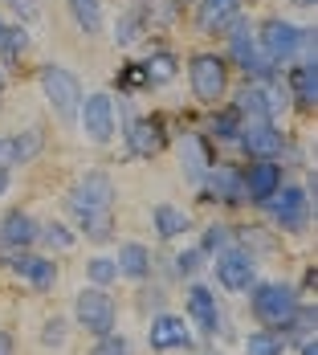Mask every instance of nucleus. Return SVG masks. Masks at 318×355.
<instances>
[{
	"label": "nucleus",
	"instance_id": "obj_31",
	"mask_svg": "<svg viewBox=\"0 0 318 355\" xmlns=\"http://www.w3.org/2000/svg\"><path fill=\"white\" fill-rule=\"evenodd\" d=\"M86 278H90V286H110V282H118V266H114V257H106V253L90 257V261H86Z\"/></svg>",
	"mask_w": 318,
	"mask_h": 355
},
{
	"label": "nucleus",
	"instance_id": "obj_1",
	"mask_svg": "<svg viewBox=\"0 0 318 355\" xmlns=\"http://www.w3.org/2000/svg\"><path fill=\"white\" fill-rule=\"evenodd\" d=\"M114 196H118V188H114V180L106 176V172H86V176L66 192V209H70V216L82 225V233H90L94 225L114 220V216H110L114 213Z\"/></svg>",
	"mask_w": 318,
	"mask_h": 355
},
{
	"label": "nucleus",
	"instance_id": "obj_25",
	"mask_svg": "<svg viewBox=\"0 0 318 355\" xmlns=\"http://www.w3.org/2000/svg\"><path fill=\"white\" fill-rule=\"evenodd\" d=\"M179 159H184V172H188L192 184H204V176H209V168H212V155L200 135H184L179 139Z\"/></svg>",
	"mask_w": 318,
	"mask_h": 355
},
{
	"label": "nucleus",
	"instance_id": "obj_4",
	"mask_svg": "<svg viewBox=\"0 0 318 355\" xmlns=\"http://www.w3.org/2000/svg\"><path fill=\"white\" fill-rule=\"evenodd\" d=\"M37 82H41V94H45L49 110L62 123H78V110H82V98H86L78 73H70L66 66H58V62H49V66L37 70Z\"/></svg>",
	"mask_w": 318,
	"mask_h": 355
},
{
	"label": "nucleus",
	"instance_id": "obj_13",
	"mask_svg": "<svg viewBox=\"0 0 318 355\" xmlns=\"http://www.w3.org/2000/svg\"><path fill=\"white\" fill-rule=\"evenodd\" d=\"M237 143L245 147L249 159H282V151H285V135L278 131V123H270V119L245 123Z\"/></svg>",
	"mask_w": 318,
	"mask_h": 355
},
{
	"label": "nucleus",
	"instance_id": "obj_35",
	"mask_svg": "<svg viewBox=\"0 0 318 355\" xmlns=\"http://www.w3.org/2000/svg\"><path fill=\"white\" fill-rule=\"evenodd\" d=\"M204 257H209V253H204L200 245L176 253V274H179V278H196V274L204 270Z\"/></svg>",
	"mask_w": 318,
	"mask_h": 355
},
{
	"label": "nucleus",
	"instance_id": "obj_15",
	"mask_svg": "<svg viewBox=\"0 0 318 355\" xmlns=\"http://www.w3.org/2000/svg\"><path fill=\"white\" fill-rule=\"evenodd\" d=\"M184 311H188V327H196L200 335H216L220 331V302H216V294H212L209 286L192 282L188 286V294H184Z\"/></svg>",
	"mask_w": 318,
	"mask_h": 355
},
{
	"label": "nucleus",
	"instance_id": "obj_33",
	"mask_svg": "<svg viewBox=\"0 0 318 355\" xmlns=\"http://www.w3.org/2000/svg\"><path fill=\"white\" fill-rule=\"evenodd\" d=\"M29 53V33H25V25H8V33H4V49H0V58H8V62H17V58H25Z\"/></svg>",
	"mask_w": 318,
	"mask_h": 355
},
{
	"label": "nucleus",
	"instance_id": "obj_10",
	"mask_svg": "<svg viewBox=\"0 0 318 355\" xmlns=\"http://www.w3.org/2000/svg\"><path fill=\"white\" fill-rule=\"evenodd\" d=\"M78 127H82V135L90 143H110L114 139V131H118V110H114V98L110 94H86L82 98V110H78Z\"/></svg>",
	"mask_w": 318,
	"mask_h": 355
},
{
	"label": "nucleus",
	"instance_id": "obj_6",
	"mask_svg": "<svg viewBox=\"0 0 318 355\" xmlns=\"http://www.w3.org/2000/svg\"><path fill=\"white\" fill-rule=\"evenodd\" d=\"M188 82H192V94H196V103H204V107H216L224 94H229V62L220 58V53H192V62H188Z\"/></svg>",
	"mask_w": 318,
	"mask_h": 355
},
{
	"label": "nucleus",
	"instance_id": "obj_38",
	"mask_svg": "<svg viewBox=\"0 0 318 355\" xmlns=\"http://www.w3.org/2000/svg\"><path fill=\"white\" fill-rule=\"evenodd\" d=\"M298 352H302V355H318V339H315V335H310V339H302V343H298Z\"/></svg>",
	"mask_w": 318,
	"mask_h": 355
},
{
	"label": "nucleus",
	"instance_id": "obj_20",
	"mask_svg": "<svg viewBox=\"0 0 318 355\" xmlns=\"http://www.w3.org/2000/svg\"><path fill=\"white\" fill-rule=\"evenodd\" d=\"M176 73H179L176 53H172V49H155L151 58H143L139 66H135V82H139V86H168Z\"/></svg>",
	"mask_w": 318,
	"mask_h": 355
},
{
	"label": "nucleus",
	"instance_id": "obj_32",
	"mask_svg": "<svg viewBox=\"0 0 318 355\" xmlns=\"http://www.w3.org/2000/svg\"><path fill=\"white\" fill-rule=\"evenodd\" d=\"M229 245H233V229H229V225H220V220H212L209 229H204V237H200V249L216 257L220 249H229Z\"/></svg>",
	"mask_w": 318,
	"mask_h": 355
},
{
	"label": "nucleus",
	"instance_id": "obj_5",
	"mask_svg": "<svg viewBox=\"0 0 318 355\" xmlns=\"http://www.w3.org/2000/svg\"><path fill=\"white\" fill-rule=\"evenodd\" d=\"M73 319L86 335H110L118 327V302L106 294V286H82L73 294Z\"/></svg>",
	"mask_w": 318,
	"mask_h": 355
},
{
	"label": "nucleus",
	"instance_id": "obj_17",
	"mask_svg": "<svg viewBox=\"0 0 318 355\" xmlns=\"http://www.w3.org/2000/svg\"><path fill=\"white\" fill-rule=\"evenodd\" d=\"M245 12V0H196V29L204 37L224 33Z\"/></svg>",
	"mask_w": 318,
	"mask_h": 355
},
{
	"label": "nucleus",
	"instance_id": "obj_9",
	"mask_svg": "<svg viewBox=\"0 0 318 355\" xmlns=\"http://www.w3.org/2000/svg\"><path fill=\"white\" fill-rule=\"evenodd\" d=\"M212 274H216V286L224 294H249V286L257 282V257L249 249H220L216 261H212Z\"/></svg>",
	"mask_w": 318,
	"mask_h": 355
},
{
	"label": "nucleus",
	"instance_id": "obj_42",
	"mask_svg": "<svg viewBox=\"0 0 318 355\" xmlns=\"http://www.w3.org/2000/svg\"><path fill=\"white\" fill-rule=\"evenodd\" d=\"M4 33H8V25H4V21H0V49H4Z\"/></svg>",
	"mask_w": 318,
	"mask_h": 355
},
{
	"label": "nucleus",
	"instance_id": "obj_22",
	"mask_svg": "<svg viewBox=\"0 0 318 355\" xmlns=\"http://www.w3.org/2000/svg\"><path fill=\"white\" fill-rule=\"evenodd\" d=\"M151 29V0H135L118 21H114V45H135L143 33Z\"/></svg>",
	"mask_w": 318,
	"mask_h": 355
},
{
	"label": "nucleus",
	"instance_id": "obj_43",
	"mask_svg": "<svg viewBox=\"0 0 318 355\" xmlns=\"http://www.w3.org/2000/svg\"><path fill=\"white\" fill-rule=\"evenodd\" d=\"M294 4H298V8H310V4H315V0H294Z\"/></svg>",
	"mask_w": 318,
	"mask_h": 355
},
{
	"label": "nucleus",
	"instance_id": "obj_41",
	"mask_svg": "<svg viewBox=\"0 0 318 355\" xmlns=\"http://www.w3.org/2000/svg\"><path fill=\"white\" fill-rule=\"evenodd\" d=\"M4 86H8V78H4V66H0V94H4Z\"/></svg>",
	"mask_w": 318,
	"mask_h": 355
},
{
	"label": "nucleus",
	"instance_id": "obj_27",
	"mask_svg": "<svg viewBox=\"0 0 318 355\" xmlns=\"http://www.w3.org/2000/svg\"><path fill=\"white\" fill-rule=\"evenodd\" d=\"M66 8H70L73 25L86 37L103 33V0H66Z\"/></svg>",
	"mask_w": 318,
	"mask_h": 355
},
{
	"label": "nucleus",
	"instance_id": "obj_30",
	"mask_svg": "<svg viewBox=\"0 0 318 355\" xmlns=\"http://www.w3.org/2000/svg\"><path fill=\"white\" fill-rule=\"evenodd\" d=\"M37 245L53 249V253H66V249H73V233L66 229V225L49 220V225H41V229H37Z\"/></svg>",
	"mask_w": 318,
	"mask_h": 355
},
{
	"label": "nucleus",
	"instance_id": "obj_28",
	"mask_svg": "<svg viewBox=\"0 0 318 355\" xmlns=\"http://www.w3.org/2000/svg\"><path fill=\"white\" fill-rule=\"evenodd\" d=\"M241 127H245V119H241V114H237L233 107L216 110V114H212V123H209L212 139H220V143H237V135H241Z\"/></svg>",
	"mask_w": 318,
	"mask_h": 355
},
{
	"label": "nucleus",
	"instance_id": "obj_11",
	"mask_svg": "<svg viewBox=\"0 0 318 355\" xmlns=\"http://www.w3.org/2000/svg\"><path fill=\"white\" fill-rule=\"evenodd\" d=\"M4 266H8L17 278H25L37 294H49V290L58 286V261H53V257H41V253H29V249H8Z\"/></svg>",
	"mask_w": 318,
	"mask_h": 355
},
{
	"label": "nucleus",
	"instance_id": "obj_36",
	"mask_svg": "<svg viewBox=\"0 0 318 355\" xmlns=\"http://www.w3.org/2000/svg\"><path fill=\"white\" fill-rule=\"evenodd\" d=\"M41 343H45V347H62V343H66V319H58V315H53V319H45Z\"/></svg>",
	"mask_w": 318,
	"mask_h": 355
},
{
	"label": "nucleus",
	"instance_id": "obj_18",
	"mask_svg": "<svg viewBox=\"0 0 318 355\" xmlns=\"http://www.w3.org/2000/svg\"><path fill=\"white\" fill-rule=\"evenodd\" d=\"M285 94H290L298 107H315L318 103V58H298V62L290 66Z\"/></svg>",
	"mask_w": 318,
	"mask_h": 355
},
{
	"label": "nucleus",
	"instance_id": "obj_29",
	"mask_svg": "<svg viewBox=\"0 0 318 355\" xmlns=\"http://www.w3.org/2000/svg\"><path fill=\"white\" fill-rule=\"evenodd\" d=\"M285 352V339L278 331H249L245 335V355H282Z\"/></svg>",
	"mask_w": 318,
	"mask_h": 355
},
{
	"label": "nucleus",
	"instance_id": "obj_2",
	"mask_svg": "<svg viewBox=\"0 0 318 355\" xmlns=\"http://www.w3.org/2000/svg\"><path fill=\"white\" fill-rule=\"evenodd\" d=\"M298 306H302V298H298L294 286H282V282H253L249 286V315L261 322L265 331H278L282 335Z\"/></svg>",
	"mask_w": 318,
	"mask_h": 355
},
{
	"label": "nucleus",
	"instance_id": "obj_3",
	"mask_svg": "<svg viewBox=\"0 0 318 355\" xmlns=\"http://www.w3.org/2000/svg\"><path fill=\"white\" fill-rule=\"evenodd\" d=\"M224 41H229V58L245 70V78L249 82H274L278 78V66L261 53V45H257V33H253V21H249L245 12L224 29Z\"/></svg>",
	"mask_w": 318,
	"mask_h": 355
},
{
	"label": "nucleus",
	"instance_id": "obj_37",
	"mask_svg": "<svg viewBox=\"0 0 318 355\" xmlns=\"http://www.w3.org/2000/svg\"><path fill=\"white\" fill-rule=\"evenodd\" d=\"M17 17H21V25H29V21H37L41 17V0H4Z\"/></svg>",
	"mask_w": 318,
	"mask_h": 355
},
{
	"label": "nucleus",
	"instance_id": "obj_14",
	"mask_svg": "<svg viewBox=\"0 0 318 355\" xmlns=\"http://www.w3.org/2000/svg\"><path fill=\"white\" fill-rule=\"evenodd\" d=\"M241 184H245V200L261 209V205L285 184V172H282L278 159H253L245 172H241Z\"/></svg>",
	"mask_w": 318,
	"mask_h": 355
},
{
	"label": "nucleus",
	"instance_id": "obj_26",
	"mask_svg": "<svg viewBox=\"0 0 318 355\" xmlns=\"http://www.w3.org/2000/svg\"><path fill=\"white\" fill-rule=\"evenodd\" d=\"M151 225H155V233L164 241H176V237H184L192 229V216L184 213V209H172V205H155L151 209Z\"/></svg>",
	"mask_w": 318,
	"mask_h": 355
},
{
	"label": "nucleus",
	"instance_id": "obj_19",
	"mask_svg": "<svg viewBox=\"0 0 318 355\" xmlns=\"http://www.w3.org/2000/svg\"><path fill=\"white\" fill-rule=\"evenodd\" d=\"M37 229H41V220H33L25 209H12V213L0 220V245L4 249H29V245H37Z\"/></svg>",
	"mask_w": 318,
	"mask_h": 355
},
{
	"label": "nucleus",
	"instance_id": "obj_34",
	"mask_svg": "<svg viewBox=\"0 0 318 355\" xmlns=\"http://www.w3.org/2000/svg\"><path fill=\"white\" fill-rule=\"evenodd\" d=\"M86 355H131V343H127V335L110 331V335H98L94 347H90Z\"/></svg>",
	"mask_w": 318,
	"mask_h": 355
},
{
	"label": "nucleus",
	"instance_id": "obj_24",
	"mask_svg": "<svg viewBox=\"0 0 318 355\" xmlns=\"http://www.w3.org/2000/svg\"><path fill=\"white\" fill-rule=\"evenodd\" d=\"M0 151H4L8 164H33L37 155L45 151V131H41V127H25V131H17L12 139L0 143Z\"/></svg>",
	"mask_w": 318,
	"mask_h": 355
},
{
	"label": "nucleus",
	"instance_id": "obj_12",
	"mask_svg": "<svg viewBox=\"0 0 318 355\" xmlns=\"http://www.w3.org/2000/svg\"><path fill=\"white\" fill-rule=\"evenodd\" d=\"M147 347L155 355L192 352L196 347V335L188 331V319H179V315H155L151 327H147Z\"/></svg>",
	"mask_w": 318,
	"mask_h": 355
},
{
	"label": "nucleus",
	"instance_id": "obj_21",
	"mask_svg": "<svg viewBox=\"0 0 318 355\" xmlns=\"http://www.w3.org/2000/svg\"><path fill=\"white\" fill-rule=\"evenodd\" d=\"M204 184H209L212 200L245 205V184H241V172H237V168H229V164H212L209 176H204Z\"/></svg>",
	"mask_w": 318,
	"mask_h": 355
},
{
	"label": "nucleus",
	"instance_id": "obj_8",
	"mask_svg": "<svg viewBox=\"0 0 318 355\" xmlns=\"http://www.w3.org/2000/svg\"><path fill=\"white\" fill-rule=\"evenodd\" d=\"M253 33H257L261 53H265L274 66L298 62V53H302V29H298V25H290V21H282V17H265Z\"/></svg>",
	"mask_w": 318,
	"mask_h": 355
},
{
	"label": "nucleus",
	"instance_id": "obj_39",
	"mask_svg": "<svg viewBox=\"0 0 318 355\" xmlns=\"http://www.w3.org/2000/svg\"><path fill=\"white\" fill-rule=\"evenodd\" d=\"M0 355H12V335L8 331H0Z\"/></svg>",
	"mask_w": 318,
	"mask_h": 355
},
{
	"label": "nucleus",
	"instance_id": "obj_16",
	"mask_svg": "<svg viewBox=\"0 0 318 355\" xmlns=\"http://www.w3.org/2000/svg\"><path fill=\"white\" fill-rule=\"evenodd\" d=\"M123 139L131 147V155H139V159H151V155H159V147H164V131H159V119H139V114H131V119H123Z\"/></svg>",
	"mask_w": 318,
	"mask_h": 355
},
{
	"label": "nucleus",
	"instance_id": "obj_40",
	"mask_svg": "<svg viewBox=\"0 0 318 355\" xmlns=\"http://www.w3.org/2000/svg\"><path fill=\"white\" fill-rule=\"evenodd\" d=\"M8 184H12V176H8V168H0V196L8 192Z\"/></svg>",
	"mask_w": 318,
	"mask_h": 355
},
{
	"label": "nucleus",
	"instance_id": "obj_23",
	"mask_svg": "<svg viewBox=\"0 0 318 355\" xmlns=\"http://www.w3.org/2000/svg\"><path fill=\"white\" fill-rule=\"evenodd\" d=\"M114 266H118V278H131V282H143V278H151V249L143 245V241H123L118 253H114Z\"/></svg>",
	"mask_w": 318,
	"mask_h": 355
},
{
	"label": "nucleus",
	"instance_id": "obj_7",
	"mask_svg": "<svg viewBox=\"0 0 318 355\" xmlns=\"http://www.w3.org/2000/svg\"><path fill=\"white\" fill-rule=\"evenodd\" d=\"M261 209H270L274 225L285 233H306L310 229V188H298V184H282Z\"/></svg>",
	"mask_w": 318,
	"mask_h": 355
}]
</instances>
